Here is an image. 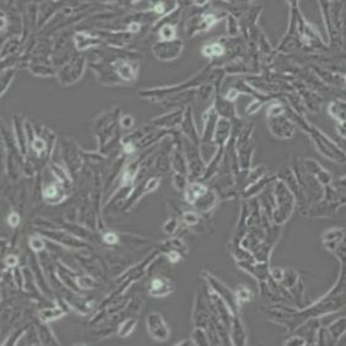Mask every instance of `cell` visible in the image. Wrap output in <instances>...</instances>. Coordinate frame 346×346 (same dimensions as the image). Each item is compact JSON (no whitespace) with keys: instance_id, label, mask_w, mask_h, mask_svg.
<instances>
[{"instance_id":"cell-16","label":"cell","mask_w":346,"mask_h":346,"mask_svg":"<svg viewBox=\"0 0 346 346\" xmlns=\"http://www.w3.org/2000/svg\"><path fill=\"white\" fill-rule=\"evenodd\" d=\"M230 340L231 345L234 346H245L248 344V338H247V332L243 326L242 319H241L240 314L232 317L230 327Z\"/></svg>"},{"instance_id":"cell-38","label":"cell","mask_w":346,"mask_h":346,"mask_svg":"<svg viewBox=\"0 0 346 346\" xmlns=\"http://www.w3.org/2000/svg\"><path fill=\"white\" fill-rule=\"evenodd\" d=\"M52 171H53V175L58 178L59 183L61 184H70L72 183V178L69 177V175L66 172V169L58 165H52Z\"/></svg>"},{"instance_id":"cell-28","label":"cell","mask_w":346,"mask_h":346,"mask_svg":"<svg viewBox=\"0 0 346 346\" xmlns=\"http://www.w3.org/2000/svg\"><path fill=\"white\" fill-rule=\"evenodd\" d=\"M299 280L301 279H299V274L297 271H296L295 269L287 268L285 269V271H284V277L283 280H281L280 285L281 287H284L287 292H290L292 289H295L296 285L299 283Z\"/></svg>"},{"instance_id":"cell-9","label":"cell","mask_w":346,"mask_h":346,"mask_svg":"<svg viewBox=\"0 0 346 346\" xmlns=\"http://www.w3.org/2000/svg\"><path fill=\"white\" fill-rule=\"evenodd\" d=\"M146 327L147 332L151 338L156 341H167L171 335V330L167 322L165 320L161 314L157 312H151L146 317Z\"/></svg>"},{"instance_id":"cell-17","label":"cell","mask_w":346,"mask_h":346,"mask_svg":"<svg viewBox=\"0 0 346 346\" xmlns=\"http://www.w3.org/2000/svg\"><path fill=\"white\" fill-rule=\"evenodd\" d=\"M342 241H345L344 228H339V227L330 228V230H327L322 236L323 247L330 253H334L336 247L340 245Z\"/></svg>"},{"instance_id":"cell-45","label":"cell","mask_w":346,"mask_h":346,"mask_svg":"<svg viewBox=\"0 0 346 346\" xmlns=\"http://www.w3.org/2000/svg\"><path fill=\"white\" fill-rule=\"evenodd\" d=\"M134 123H135V119L134 117L132 116V114H123V116H120V119H119V124L122 128L124 129H131L134 126Z\"/></svg>"},{"instance_id":"cell-20","label":"cell","mask_w":346,"mask_h":346,"mask_svg":"<svg viewBox=\"0 0 346 346\" xmlns=\"http://www.w3.org/2000/svg\"><path fill=\"white\" fill-rule=\"evenodd\" d=\"M176 144H177V146L173 149L172 156H171L172 168L175 169V173H179V175H184V176H189V169H188L187 160H185L183 150H182L181 140L177 141Z\"/></svg>"},{"instance_id":"cell-52","label":"cell","mask_w":346,"mask_h":346,"mask_svg":"<svg viewBox=\"0 0 346 346\" xmlns=\"http://www.w3.org/2000/svg\"><path fill=\"white\" fill-rule=\"evenodd\" d=\"M5 264H6V267H9V268L17 267L18 258L16 257V255H14V254L8 255V257H6V259H5Z\"/></svg>"},{"instance_id":"cell-26","label":"cell","mask_w":346,"mask_h":346,"mask_svg":"<svg viewBox=\"0 0 346 346\" xmlns=\"http://www.w3.org/2000/svg\"><path fill=\"white\" fill-rule=\"evenodd\" d=\"M328 112H329V116L338 122V124H345L346 106H345L344 100H339V98H336V100L330 102L329 107H328Z\"/></svg>"},{"instance_id":"cell-39","label":"cell","mask_w":346,"mask_h":346,"mask_svg":"<svg viewBox=\"0 0 346 346\" xmlns=\"http://www.w3.org/2000/svg\"><path fill=\"white\" fill-rule=\"evenodd\" d=\"M178 228H179V220L176 218V216H172V218L167 219L162 226L163 232H165L166 234H169V236L177 232Z\"/></svg>"},{"instance_id":"cell-49","label":"cell","mask_w":346,"mask_h":346,"mask_svg":"<svg viewBox=\"0 0 346 346\" xmlns=\"http://www.w3.org/2000/svg\"><path fill=\"white\" fill-rule=\"evenodd\" d=\"M20 222H21V218H20V215L17 214V212L12 211V212H10V214H9L8 224L10 225L11 227H17L18 225H20Z\"/></svg>"},{"instance_id":"cell-27","label":"cell","mask_w":346,"mask_h":346,"mask_svg":"<svg viewBox=\"0 0 346 346\" xmlns=\"http://www.w3.org/2000/svg\"><path fill=\"white\" fill-rule=\"evenodd\" d=\"M37 334H38V339L41 341V345H59V341L57 340L53 332L47 323L42 322L37 327Z\"/></svg>"},{"instance_id":"cell-10","label":"cell","mask_w":346,"mask_h":346,"mask_svg":"<svg viewBox=\"0 0 346 346\" xmlns=\"http://www.w3.org/2000/svg\"><path fill=\"white\" fill-rule=\"evenodd\" d=\"M269 129L273 133L274 137L280 139H290L295 133V123L290 119L287 111L285 114L276 117H268Z\"/></svg>"},{"instance_id":"cell-30","label":"cell","mask_w":346,"mask_h":346,"mask_svg":"<svg viewBox=\"0 0 346 346\" xmlns=\"http://www.w3.org/2000/svg\"><path fill=\"white\" fill-rule=\"evenodd\" d=\"M270 181H271V178H268L264 176V177L259 179L258 182H255V183H253L251 185H248V187H246L245 191H243V194H242V197L245 198V199H247V198L254 197L255 194L261 193V191L264 189L265 185H267Z\"/></svg>"},{"instance_id":"cell-7","label":"cell","mask_w":346,"mask_h":346,"mask_svg":"<svg viewBox=\"0 0 346 346\" xmlns=\"http://www.w3.org/2000/svg\"><path fill=\"white\" fill-rule=\"evenodd\" d=\"M252 132L253 125L247 126L245 129H241L239 139L236 140V147L237 153L240 155V166L242 169H248L249 163H251L253 150H254V145H253L252 139Z\"/></svg>"},{"instance_id":"cell-50","label":"cell","mask_w":346,"mask_h":346,"mask_svg":"<svg viewBox=\"0 0 346 346\" xmlns=\"http://www.w3.org/2000/svg\"><path fill=\"white\" fill-rule=\"evenodd\" d=\"M166 258H167L171 263H178L182 259V254L179 253V251L171 249V251L166 252Z\"/></svg>"},{"instance_id":"cell-43","label":"cell","mask_w":346,"mask_h":346,"mask_svg":"<svg viewBox=\"0 0 346 346\" xmlns=\"http://www.w3.org/2000/svg\"><path fill=\"white\" fill-rule=\"evenodd\" d=\"M29 245L33 252H43L46 248V243L43 242V240L39 239L38 236L30 237Z\"/></svg>"},{"instance_id":"cell-54","label":"cell","mask_w":346,"mask_h":346,"mask_svg":"<svg viewBox=\"0 0 346 346\" xmlns=\"http://www.w3.org/2000/svg\"><path fill=\"white\" fill-rule=\"evenodd\" d=\"M176 346H196L194 341L191 339H183L182 341H178L175 344Z\"/></svg>"},{"instance_id":"cell-35","label":"cell","mask_w":346,"mask_h":346,"mask_svg":"<svg viewBox=\"0 0 346 346\" xmlns=\"http://www.w3.org/2000/svg\"><path fill=\"white\" fill-rule=\"evenodd\" d=\"M181 220L183 221L184 225H187V226L194 227L200 224V221H202V215L198 211H190L189 210V211H184L183 214H182Z\"/></svg>"},{"instance_id":"cell-36","label":"cell","mask_w":346,"mask_h":346,"mask_svg":"<svg viewBox=\"0 0 346 346\" xmlns=\"http://www.w3.org/2000/svg\"><path fill=\"white\" fill-rule=\"evenodd\" d=\"M234 293H236V298L240 305L249 302L253 297L252 290L249 289V287H247L246 285H240L239 287H237V290L234 291Z\"/></svg>"},{"instance_id":"cell-32","label":"cell","mask_w":346,"mask_h":346,"mask_svg":"<svg viewBox=\"0 0 346 346\" xmlns=\"http://www.w3.org/2000/svg\"><path fill=\"white\" fill-rule=\"evenodd\" d=\"M176 35H177V30H176V26L173 24L162 25L161 29L159 30V36L162 42L175 41Z\"/></svg>"},{"instance_id":"cell-12","label":"cell","mask_w":346,"mask_h":346,"mask_svg":"<svg viewBox=\"0 0 346 346\" xmlns=\"http://www.w3.org/2000/svg\"><path fill=\"white\" fill-rule=\"evenodd\" d=\"M175 291V284L163 275H155L147 284V293L151 297L161 298L171 295Z\"/></svg>"},{"instance_id":"cell-37","label":"cell","mask_w":346,"mask_h":346,"mask_svg":"<svg viewBox=\"0 0 346 346\" xmlns=\"http://www.w3.org/2000/svg\"><path fill=\"white\" fill-rule=\"evenodd\" d=\"M47 140H45V139H42L41 137H32L31 139V146H32V149L37 155H42V154H45L46 151L48 149V145H47Z\"/></svg>"},{"instance_id":"cell-40","label":"cell","mask_w":346,"mask_h":346,"mask_svg":"<svg viewBox=\"0 0 346 346\" xmlns=\"http://www.w3.org/2000/svg\"><path fill=\"white\" fill-rule=\"evenodd\" d=\"M171 168V159L168 156H159L155 161V169L159 173H166Z\"/></svg>"},{"instance_id":"cell-25","label":"cell","mask_w":346,"mask_h":346,"mask_svg":"<svg viewBox=\"0 0 346 346\" xmlns=\"http://www.w3.org/2000/svg\"><path fill=\"white\" fill-rule=\"evenodd\" d=\"M327 330L332 336V339L334 340L335 344H338V341L344 336L345 330H346V319L345 317L336 318L335 320L330 322L328 326H326Z\"/></svg>"},{"instance_id":"cell-8","label":"cell","mask_w":346,"mask_h":346,"mask_svg":"<svg viewBox=\"0 0 346 346\" xmlns=\"http://www.w3.org/2000/svg\"><path fill=\"white\" fill-rule=\"evenodd\" d=\"M85 66L86 61L84 58H73L57 74L60 84L63 86H70L78 82L82 78V74L85 72Z\"/></svg>"},{"instance_id":"cell-3","label":"cell","mask_w":346,"mask_h":346,"mask_svg":"<svg viewBox=\"0 0 346 346\" xmlns=\"http://www.w3.org/2000/svg\"><path fill=\"white\" fill-rule=\"evenodd\" d=\"M274 198H275V208L271 214V219L275 225L285 224V222L291 218L293 209H295L296 200L291 190L281 179H275L274 183Z\"/></svg>"},{"instance_id":"cell-21","label":"cell","mask_w":346,"mask_h":346,"mask_svg":"<svg viewBox=\"0 0 346 346\" xmlns=\"http://www.w3.org/2000/svg\"><path fill=\"white\" fill-rule=\"evenodd\" d=\"M209 188L200 182H190L184 189V200L190 205H194L200 198L208 193Z\"/></svg>"},{"instance_id":"cell-47","label":"cell","mask_w":346,"mask_h":346,"mask_svg":"<svg viewBox=\"0 0 346 346\" xmlns=\"http://www.w3.org/2000/svg\"><path fill=\"white\" fill-rule=\"evenodd\" d=\"M263 106V101H262V98H255L254 101L251 102V103L248 104V107H247V110H246V113L247 114H254V113H257L259 110H261Z\"/></svg>"},{"instance_id":"cell-2","label":"cell","mask_w":346,"mask_h":346,"mask_svg":"<svg viewBox=\"0 0 346 346\" xmlns=\"http://www.w3.org/2000/svg\"><path fill=\"white\" fill-rule=\"evenodd\" d=\"M292 116H289L290 119L293 123H298L299 126L302 128V131L307 133L310 135V138L313 141L314 146L317 147V150L327 159L332 160L336 163H344L345 162V153L344 150H341L340 147L336 145L332 139L327 137L322 131L316 128V126L311 125L310 123L302 117L301 113H295L292 110Z\"/></svg>"},{"instance_id":"cell-19","label":"cell","mask_w":346,"mask_h":346,"mask_svg":"<svg viewBox=\"0 0 346 346\" xmlns=\"http://www.w3.org/2000/svg\"><path fill=\"white\" fill-rule=\"evenodd\" d=\"M67 198V190L64 188V184L61 183H51L46 185L43 189V199L48 204H60L64 202Z\"/></svg>"},{"instance_id":"cell-53","label":"cell","mask_w":346,"mask_h":346,"mask_svg":"<svg viewBox=\"0 0 346 346\" xmlns=\"http://www.w3.org/2000/svg\"><path fill=\"white\" fill-rule=\"evenodd\" d=\"M165 5H166L165 3H157V4L154 5V11H155L156 14H159V15L163 14V12H165V9H166Z\"/></svg>"},{"instance_id":"cell-44","label":"cell","mask_w":346,"mask_h":346,"mask_svg":"<svg viewBox=\"0 0 346 346\" xmlns=\"http://www.w3.org/2000/svg\"><path fill=\"white\" fill-rule=\"evenodd\" d=\"M31 72L33 74H36V75H41V76H51L55 74V72L52 68H48V67H42V66H31L30 67Z\"/></svg>"},{"instance_id":"cell-33","label":"cell","mask_w":346,"mask_h":346,"mask_svg":"<svg viewBox=\"0 0 346 346\" xmlns=\"http://www.w3.org/2000/svg\"><path fill=\"white\" fill-rule=\"evenodd\" d=\"M190 339L194 341V344H196L197 346L210 345L208 333H206L205 329L200 328V327H194L193 334H191Z\"/></svg>"},{"instance_id":"cell-24","label":"cell","mask_w":346,"mask_h":346,"mask_svg":"<svg viewBox=\"0 0 346 346\" xmlns=\"http://www.w3.org/2000/svg\"><path fill=\"white\" fill-rule=\"evenodd\" d=\"M68 308L64 307V306H55V307L52 308H45V310H41L38 312V318L41 322L48 323V322H53L55 319H59L63 316H66V313H68Z\"/></svg>"},{"instance_id":"cell-22","label":"cell","mask_w":346,"mask_h":346,"mask_svg":"<svg viewBox=\"0 0 346 346\" xmlns=\"http://www.w3.org/2000/svg\"><path fill=\"white\" fill-rule=\"evenodd\" d=\"M212 107L215 108L216 113H218V116L221 117V118L228 120H233L237 118L236 108H234L233 102L227 101L225 97L218 96L215 100V104Z\"/></svg>"},{"instance_id":"cell-51","label":"cell","mask_w":346,"mask_h":346,"mask_svg":"<svg viewBox=\"0 0 346 346\" xmlns=\"http://www.w3.org/2000/svg\"><path fill=\"white\" fill-rule=\"evenodd\" d=\"M240 95H241L240 89L236 86V88H231L230 90H228L227 94L225 95V98H226V100L230 101V102H234V100H236V98L239 97Z\"/></svg>"},{"instance_id":"cell-31","label":"cell","mask_w":346,"mask_h":346,"mask_svg":"<svg viewBox=\"0 0 346 346\" xmlns=\"http://www.w3.org/2000/svg\"><path fill=\"white\" fill-rule=\"evenodd\" d=\"M202 53L208 58H220L225 54V47L219 42L210 43L202 49Z\"/></svg>"},{"instance_id":"cell-11","label":"cell","mask_w":346,"mask_h":346,"mask_svg":"<svg viewBox=\"0 0 346 346\" xmlns=\"http://www.w3.org/2000/svg\"><path fill=\"white\" fill-rule=\"evenodd\" d=\"M184 48V42L181 39H175L171 42H159L153 46V53L160 60H173L181 55Z\"/></svg>"},{"instance_id":"cell-14","label":"cell","mask_w":346,"mask_h":346,"mask_svg":"<svg viewBox=\"0 0 346 346\" xmlns=\"http://www.w3.org/2000/svg\"><path fill=\"white\" fill-rule=\"evenodd\" d=\"M184 117V111L178 108V110L172 111L167 114H163V116L156 117L155 119L151 120L154 126L159 129H165V131H171V129L176 128L177 125H181L182 120Z\"/></svg>"},{"instance_id":"cell-4","label":"cell","mask_w":346,"mask_h":346,"mask_svg":"<svg viewBox=\"0 0 346 346\" xmlns=\"http://www.w3.org/2000/svg\"><path fill=\"white\" fill-rule=\"evenodd\" d=\"M119 108L111 110L106 113H102L95 122L96 137L98 139L100 145V153H104L110 141L114 140V135L118 134L117 128L119 124Z\"/></svg>"},{"instance_id":"cell-46","label":"cell","mask_w":346,"mask_h":346,"mask_svg":"<svg viewBox=\"0 0 346 346\" xmlns=\"http://www.w3.org/2000/svg\"><path fill=\"white\" fill-rule=\"evenodd\" d=\"M284 271H285V269L273 268L270 271H269V277H270V279L273 280L274 283L280 284L281 280H283V277H284Z\"/></svg>"},{"instance_id":"cell-23","label":"cell","mask_w":346,"mask_h":346,"mask_svg":"<svg viewBox=\"0 0 346 346\" xmlns=\"http://www.w3.org/2000/svg\"><path fill=\"white\" fill-rule=\"evenodd\" d=\"M218 193L215 190L209 189L208 193L205 196L200 198L198 202L194 204L198 212H202V214H206V212H210L212 209L215 208V205L218 204Z\"/></svg>"},{"instance_id":"cell-6","label":"cell","mask_w":346,"mask_h":346,"mask_svg":"<svg viewBox=\"0 0 346 346\" xmlns=\"http://www.w3.org/2000/svg\"><path fill=\"white\" fill-rule=\"evenodd\" d=\"M182 150L185 156L188 163V169H189V176L191 178H202L205 173L206 163L204 162L200 147L190 143L187 138L181 139Z\"/></svg>"},{"instance_id":"cell-1","label":"cell","mask_w":346,"mask_h":346,"mask_svg":"<svg viewBox=\"0 0 346 346\" xmlns=\"http://www.w3.org/2000/svg\"><path fill=\"white\" fill-rule=\"evenodd\" d=\"M345 307V264H341V273L330 291L318 299L313 305L304 308L276 307L268 308L269 319L275 323L283 324L286 327L287 332L292 333L301 323L310 318H318L336 313Z\"/></svg>"},{"instance_id":"cell-15","label":"cell","mask_w":346,"mask_h":346,"mask_svg":"<svg viewBox=\"0 0 346 346\" xmlns=\"http://www.w3.org/2000/svg\"><path fill=\"white\" fill-rule=\"evenodd\" d=\"M182 133H183V137L187 138L190 143L200 147V135L198 134L196 123H194L193 114H191V107L188 106L187 111L184 112L183 120L181 123Z\"/></svg>"},{"instance_id":"cell-29","label":"cell","mask_w":346,"mask_h":346,"mask_svg":"<svg viewBox=\"0 0 346 346\" xmlns=\"http://www.w3.org/2000/svg\"><path fill=\"white\" fill-rule=\"evenodd\" d=\"M137 326H138V317L134 316L126 317L119 323L118 329H117V334H118L120 338H126V336H129L133 332H134Z\"/></svg>"},{"instance_id":"cell-48","label":"cell","mask_w":346,"mask_h":346,"mask_svg":"<svg viewBox=\"0 0 346 346\" xmlns=\"http://www.w3.org/2000/svg\"><path fill=\"white\" fill-rule=\"evenodd\" d=\"M102 240H103V242L106 245L114 246L119 242V236L116 232H106L103 234V239Z\"/></svg>"},{"instance_id":"cell-18","label":"cell","mask_w":346,"mask_h":346,"mask_svg":"<svg viewBox=\"0 0 346 346\" xmlns=\"http://www.w3.org/2000/svg\"><path fill=\"white\" fill-rule=\"evenodd\" d=\"M41 234H43V236H47V237H49V239H53V240L57 241V242H59V243H61V245H64V246L73 247V248H76V249L89 248V246L86 245L85 242H82V241L75 239V237L72 236V234H69V233H67V232H63V231H60V232H52V231H42Z\"/></svg>"},{"instance_id":"cell-5","label":"cell","mask_w":346,"mask_h":346,"mask_svg":"<svg viewBox=\"0 0 346 346\" xmlns=\"http://www.w3.org/2000/svg\"><path fill=\"white\" fill-rule=\"evenodd\" d=\"M202 276L209 285V289L211 290V291H214L216 295L220 298H222V301L227 305L228 310L231 311L232 316L240 314L241 305L239 304V301H237L234 291H232L227 285H225V284L219 280L218 277H215L214 275L209 274L208 271H203Z\"/></svg>"},{"instance_id":"cell-13","label":"cell","mask_w":346,"mask_h":346,"mask_svg":"<svg viewBox=\"0 0 346 346\" xmlns=\"http://www.w3.org/2000/svg\"><path fill=\"white\" fill-rule=\"evenodd\" d=\"M111 66H112L114 73L122 82H132L137 79L138 63L118 58Z\"/></svg>"},{"instance_id":"cell-34","label":"cell","mask_w":346,"mask_h":346,"mask_svg":"<svg viewBox=\"0 0 346 346\" xmlns=\"http://www.w3.org/2000/svg\"><path fill=\"white\" fill-rule=\"evenodd\" d=\"M76 285L81 290H94L95 287H97V281H96L94 277H91L90 275H80V276L75 277Z\"/></svg>"},{"instance_id":"cell-41","label":"cell","mask_w":346,"mask_h":346,"mask_svg":"<svg viewBox=\"0 0 346 346\" xmlns=\"http://www.w3.org/2000/svg\"><path fill=\"white\" fill-rule=\"evenodd\" d=\"M172 183H173V187L176 188V189L179 190V191H184L185 187H187L188 183V176H184V175H179V173H175L172 177Z\"/></svg>"},{"instance_id":"cell-42","label":"cell","mask_w":346,"mask_h":346,"mask_svg":"<svg viewBox=\"0 0 346 346\" xmlns=\"http://www.w3.org/2000/svg\"><path fill=\"white\" fill-rule=\"evenodd\" d=\"M284 345L285 346H307V341H306L301 335L292 333L291 336H289V338L285 339Z\"/></svg>"}]
</instances>
